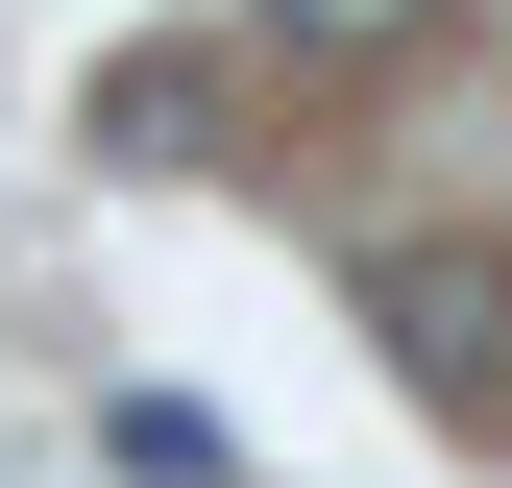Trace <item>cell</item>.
<instances>
[{"label": "cell", "mask_w": 512, "mask_h": 488, "mask_svg": "<svg viewBox=\"0 0 512 488\" xmlns=\"http://www.w3.org/2000/svg\"><path fill=\"white\" fill-rule=\"evenodd\" d=\"M366 342H391L439 415L512 440V244H391V269H366Z\"/></svg>", "instance_id": "obj_1"}, {"label": "cell", "mask_w": 512, "mask_h": 488, "mask_svg": "<svg viewBox=\"0 0 512 488\" xmlns=\"http://www.w3.org/2000/svg\"><path fill=\"white\" fill-rule=\"evenodd\" d=\"M439 0H269V49H317V74H366V49H415Z\"/></svg>", "instance_id": "obj_2"}]
</instances>
